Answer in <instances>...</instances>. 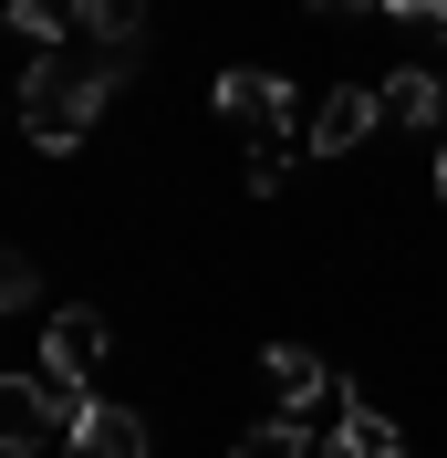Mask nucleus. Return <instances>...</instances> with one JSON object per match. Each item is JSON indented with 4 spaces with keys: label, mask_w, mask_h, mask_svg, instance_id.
I'll use <instances>...</instances> for the list:
<instances>
[{
    "label": "nucleus",
    "mask_w": 447,
    "mask_h": 458,
    "mask_svg": "<svg viewBox=\"0 0 447 458\" xmlns=\"http://www.w3.org/2000/svg\"><path fill=\"white\" fill-rule=\"evenodd\" d=\"M395 31H417V42H447V0H385Z\"/></svg>",
    "instance_id": "nucleus-15"
},
{
    "label": "nucleus",
    "mask_w": 447,
    "mask_h": 458,
    "mask_svg": "<svg viewBox=\"0 0 447 458\" xmlns=\"http://www.w3.org/2000/svg\"><path fill=\"white\" fill-rule=\"evenodd\" d=\"M208 105H219L240 136H281V125H291V84H281V73H260V63H229Z\"/></svg>",
    "instance_id": "nucleus-4"
},
{
    "label": "nucleus",
    "mask_w": 447,
    "mask_h": 458,
    "mask_svg": "<svg viewBox=\"0 0 447 458\" xmlns=\"http://www.w3.org/2000/svg\"><path fill=\"white\" fill-rule=\"evenodd\" d=\"M364 125H385L375 94H364V84H333L323 105L302 114V157H343V146H364Z\"/></svg>",
    "instance_id": "nucleus-6"
},
{
    "label": "nucleus",
    "mask_w": 447,
    "mask_h": 458,
    "mask_svg": "<svg viewBox=\"0 0 447 458\" xmlns=\"http://www.w3.org/2000/svg\"><path fill=\"white\" fill-rule=\"evenodd\" d=\"M31 292H42L31 250H11V240H0V313H31Z\"/></svg>",
    "instance_id": "nucleus-14"
},
{
    "label": "nucleus",
    "mask_w": 447,
    "mask_h": 458,
    "mask_svg": "<svg viewBox=\"0 0 447 458\" xmlns=\"http://www.w3.org/2000/svg\"><path fill=\"white\" fill-rule=\"evenodd\" d=\"M323 458H406V437H395V417H385V406L343 396V406H333V448H323Z\"/></svg>",
    "instance_id": "nucleus-9"
},
{
    "label": "nucleus",
    "mask_w": 447,
    "mask_h": 458,
    "mask_svg": "<svg viewBox=\"0 0 447 458\" xmlns=\"http://www.w3.org/2000/svg\"><path fill=\"white\" fill-rule=\"evenodd\" d=\"M73 417H84V396H63L53 375H0V458L73 437Z\"/></svg>",
    "instance_id": "nucleus-2"
},
{
    "label": "nucleus",
    "mask_w": 447,
    "mask_h": 458,
    "mask_svg": "<svg viewBox=\"0 0 447 458\" xmlns=\"http://www.w3.org/2000/svg\"><path fill=\"white\" fill-rule=\"evenodd\" d=\"M11 31H21L31 53H63V31H73V0H11Z\"/></svg>",
    "instance_id": "nucleus-11"
},
{
    "label": "nucleus",
    "mask_w": 447,
    "mask_h": 458,
    "mask_svg": "<svg viewBox=\"0 0 447 458\" xmlns=\"http://www.w3.org/2000/svg\"><path fill=\"white\" fill-rule=\"evenodd\" d=\"M291 157H302V136H291V125H281V136H250V199H281Z\"/></svg>",
    "instance_id": "nucleus-12"
},
{
    "label": "nucleus",
    "mask_w": 447,
    "mask_h": 458,
    "mask_svg": "<svg viewBox=\"0 0 447 458\" xmlns=\"http://www.w3.org/2000/svg\"><path fill=\"white\" fill-rule=\"evenodd\" d=\"M146 11L156 0H73V31H94V53H125V42H146Z\"/></svg>",
    "instance_id": "nucleus-10"
},
{
    "label": "nucleus",
    "mask_w": 447,
    "mask_h": 458,
    "mask_svg": "<svg viewBox=\"0 0 447 458\" xmlns=\"http://www.w3.org/2000/svg\"><path fill=\"white\" fill-rule=\"evenodd\" d=\"M136 63H146V42H125V53H31V73H21L31 146H42V157H73V146L105 125L114 84H136Z\"/></svg>",
    "instance_id": "nucleus-1"
},
{
    "label": "nucleus",
    "mask_w": 447,
    "mask_h": 458,
    "mask_svg": "<svg viewBox=\"0 0 447 458\" xmlns=\"http://www.w3.org/2000/svg\"><path fill=\"white\" fill-rule=\"evenodd\" d=\"M73 458H156V437H146V417H136V406L84 396V417H73Z\"/></svg>",
    "instance_id": "nucleus-7"
},
{
    "label": "nucleus",
    "mask_w": 447,
    "mask_h": 458,
    "mask_svg": "<svg viewBox=\"0 0 447 458\" xmlns=\"http://www.w3.org/2000/svg\"><path fill=\"white\" fill-rule=\"evenodd\" d=\"M375 114H385V125H406V136H447V84L406 63V73H385V84H375Z\"/></svg>",
    "instance_id": "nucleus-8"
},
{
    "label": "nucleus",
    "mask_w": 447,
    "mask_h": 458,
    "mask_svg": "<svg viewBox=\"0 0 447 458\" xmlns=\"http://www.w3.org/2000/svg\"><path fill=\"white\" fill-rule=\"evenodd\" d=\"M312 437H302V417H260V428H240V448L229 458H302Z\"/></svg>",
    "instance_id": "nucleus-13"
},
{
    "label": "nucleus",
    "mask_w": 447,
    "mask_h": 458,
    "mask_svg": "<svg viewBox=\"0 0 447 458\" xmlns=\"http://www.w3.org/2000/svg\"><path fill=\"white\" fill-rule=\"evenodd\" d=\"M94 365H105V313L63 302V313H53V334H42V375H53L63 396H94Z\"/></svg>",
    "instance_id": "nucleus-3"
},
{
    "label": "nucleus",
    "mask_w": 447,
    "mask_h": 458,
    "mask_svg": "<svg viewBox=\"0 0 447 458\" xmlns=\"http://www.w3.org/2000/svg\"><path fill=\"white\" fill-rule=\"evenodd\" d=\"M323 21H385V0H312Z\"/></svg>",
    "instance_id": "nucleus-16"
},
{
    "label": "nucleus",
    "mask_w": 447,
    "mask_h": 458,
    "mask_svg": "<svg viewBox=\"0 0 447 458\" xmlns=\"http://www.w3.org/2000/svg\"><path fill=\"white\" fill-rule=\"evenodd\" d=\"M260 375H271L281 417H312V406H343V396H333V365H323L312 344H271V354H260Z\"/></svg>",
    "instance_id": "nucleus-5"
},
{
    "label": "nucleus",
    "mask_w": 447,
    "mask_h": 458,
    "mask_svg": "<svg viewBox=\"0 0 447 458\" xmlns=\"http://www.w3.org/2000/svg\"><path fill=\"white\" fill-rule=\"evenodd\" d=\"M437 199H447V136H437Z\"/></svg>",
    "instance_id": "nucleus-17"
}]
</instances>
